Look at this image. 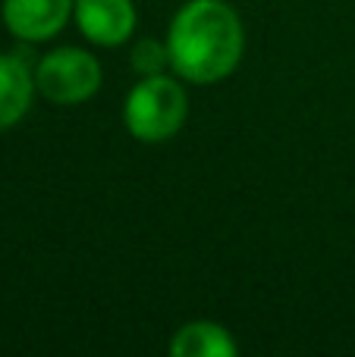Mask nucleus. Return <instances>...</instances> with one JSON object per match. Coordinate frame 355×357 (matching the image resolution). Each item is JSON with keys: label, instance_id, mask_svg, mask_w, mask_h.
<instances>
[{"label": "nucleus", "instance_id": "nucleus-1", "mask_svg": "<svg viewBox=\"0 0 355 357\" xmlns=\"http://www.w3.org/2000/svg\"><path fill=\"white\" fill-rule=\"evenodd\" d=\"M242 47V22L224 0H189L170 22V66L195 85L226 79L239 66Z\"/></svg>", "mask_w": 355, "mask_h": 357}, {"label": "nucleus", "instance_id": "nucleus-2", "mask_svg": "<svg viewBox=\"0 0 355 357\" xmlns=\"http://www.w3.org/2000/svg\"><path fill=\"white\" fill-rule=\"evenodd\" d=\"M123 119L138 142H167L186 123V91L167 75H145L126 98Z\"/></svg>", "mask_w": 355, "mask_h": 357}, {"label": "nucleus", "instance_id": "nucleus-3", "mask_svg": "<svg viewBox=\"0 0 355 357\" xmlns=\"http://www.w3.org/2000/svg\"><path fill=\"white\" fill-rule=\"evenodd\" d=\"M35 88L60 107L82 104L101 88V66L88 50H50L35 69Z\"/></svg>", "mask_w": 355, "mask_h": 357}, {"label": "nucleus", "instance_id": "nucleus-4", "mask_svg": "<svg viewBox=\"0 0 355 357\" xmlns=\"http://www.w3.org/2000/svg\"><path fill=\"white\" fill-rule=\"evenodd\" d=\"M75 0H3V22L22 41H48L69 22Z\"/></svg>", "mask_w": 355, "mask_h": 357}, {"label": "nucleus", "instance_id": "nucleus-5", "mask_svg": "<svg viewBox=\"0 0 355 357\" xmlns=\"http://www.w3.org/2000/svg\"><path fill=\"white\" fill-rule=\"evenodd\" d=\"M75 22L88 41L117 47L136 29V6L132 0H75Z\"/></svg>", "mask_w": 355, "mask_h": 357}, {"label": "nucleus", "instance_id": "nucleus-6", "mask_svg": "<svg viewBox=\"0 0 355 357\" xmlns=\"http://www.w3.org/2000/svg\"><path fill=\"white\" fill-rule=\"evenodd\" d=\"M35 79L19 54H0V132L16 126L29 113Z\"/></svg>", "mask_w": 355, "mask_h": 357}, {"label": "nucleus", "instance_id": "nucleus-7", "mask_svg": "<svg viewBox=\"0 0 355 357\" xmlns=\"http://www.w3.org/2000/svg\"><path fill=\"white\" fill-rule=\"evenodd\" d=\"M173 357H236L239 348L233 335L217 323H189L170 342Z\"/></svg>", "mask_w": 355, "mask_h": 357}, {"label": "nucleus", "instance_id": "nucleus-8", "mask_svg": "<svg viewBox=\"0 0 355 357\" xmlns=\"http://www.w3.org/2000/svg\"><path fill=\"white\" fill-rule=\"evenodd\" d=\"M132 66L138 69L142 75H161L164 66H170V50L167 44H157V41H138L136 50H132Z\"/></svg>", "mask_w": 355, "mask_h": 357}]
</instances>
